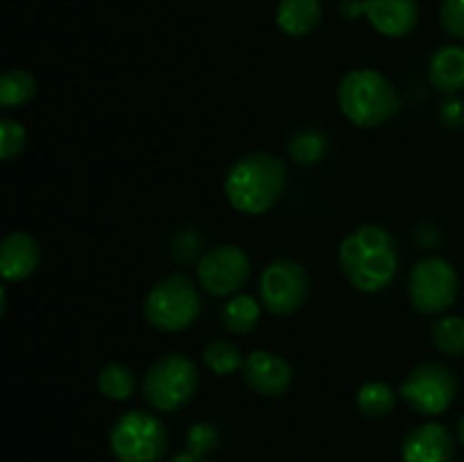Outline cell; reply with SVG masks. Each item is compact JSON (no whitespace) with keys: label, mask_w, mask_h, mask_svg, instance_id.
Returning a JSON list of instances; mask_svg holds the SVG:
<instances>
[{"label":"cell","mask_w":464,"mask_h":462,"mask_svg":"<svg viewBox=\"0 0 464 462\" xmlns=\"http://www.w3.org/2000/svg\"><path fill=\"white\" fill-rule=\"evenodd\" d=\"M340 270L358 293L374 294L388 288L399 272V247L388 229L362 225L347 234L338 249Z\"/></svg>","instance_id":"6da1fadb"},{"label":"cell","mask_w":464,"mask_h":462,"mask_svg":"<svg viewBox=\"0 0 464 462\" xmlns=\"http://www.w3.org/2000/svg\"><path fill=\"white\" fill-rule=\"evenodd\" d=\"M288 184L285 163L267 152L236 159L225 177V195L231 207L245 216H263L284 195Z\"/></svg>","instance_id":"7a4b0ae2"},{"label":"cell","mask_w":464,"mask_h":462,"mask_svg":"<svg viewBox=\"0 0 464 462\" xmlns=\"http://www.w3.org/2000/svg\"><path fill=\"white\" fill-rule=\"evenodd\" d=\"M338 107L352 125L381 127L401 109V98L385 75L374 68H353L338 84Z\"/></svg>","instance_id":"3957f363"},{"label":"cell","mask_w":464,"mask_h":462,"mask_svg":"<svg viewBox=\"0 0 464 462\" xmlns=\"http://www.w3.org/2000/svg\"><path fill=\"white\" fill-rule=\"evenodd\" d=\"M199 313H202V297H199L198 285L181 272L166 274L145 294V322L161 333L186 331L193 326Z\"/></svg>","instance_id":"277c9868"},{"label":"cell","mask_w":464,"mask_h":462,"mask_svg":"<svg viewBox=\"0 0 464 462\" xmlns=\"http://www.w3.org/2000/svg\"><path fill=\"white\" fill-rule=\"evenodd\" d=\"M198 385V365L184 353H166L150 365L143 397L157 412H177L193 401Z\"/></svg>","instance_id":"5b68a950"},{"label":"cell","mask_w":464,"mask_h":462,"mask_svg":"<svg viewBox=\"0 0 464 462\" xmlns=\"http://www.w3.org/2000/svg\"><path fill=\"white\" fill-rule=\"evenodd\" d=\"M109 447L118 462H161L168 451V428L154 412H125L109 433Z\"/></svg>","instance_id":"8992f818"},{"label":"cell","mask_w":464,"mask_h":462,"mask_svg":"<svg viewBox=\"0 0 464 462\" xmlns=\"http://www.w3.org/2000/svg\"><path fill=\"white\" fill-rule=\"evenodd\" d=\"M401 399L411 410L424 417L444 415L458 394V376L444 362H420L401 383Z\"/></svg>","instance_id":"52a82bcc"},{"label":"cell","mask_w":464,"mask_h":462,"mask_svg":"<svg viewBox=\"0 0 464 462\" xmlns=\"http://www.w3.org/2000/svg\"><path fill=\"white\" fill-rule=\"evenodd\" d=\"M311 294V276L302 263L293 258H275L267 263L258 279V297L272 315H293Z\"/></svg>","instance_id":"ba28073f"},{"label":"cell","mask_w":464,"mask_h":462,"mask_svg":"<svg viewBox=\"0 0 464 462\" xmlns=\"http://www.w3.org/2000/svg\"><path fill=\"white\" fill-rule=\"evenodd\" d=\"M458 272L447 258L429 256L412 265L408 276V297L415 311L440 315L458 299Z\"/></svg>","instance_id":"9c48e42d"},{"label":"cell","mask_w":464,"mask_h":462,"mask_svg":"<svg viewBox=\"0 0 464 462\" xmlns=\"http://www.w3.org/2000/svg\"><path fill=\"white\" fill-rule=\"evenodd\" d=\"M198 281L213 297H231L238 293L252 274V261L236 245H220L207 249L198 261Z\"/></svg>","instance_id":"30bf717a"},{"label":"cell","mask_w":464,"mask_h":462,"mask_svg":"<svg viewBox=\"0 0 464 462\" xmlns=\"http://www.w3.org/2000/svg\"><path fill=\"white\" fill-rule=\"evenodd\" d=\"M240 371H243L245 383L261 397L279 399L293 385V367H290V362L279 353L266 351V349H258V351L245 356Z\"/></svg>","instance_id":"8fae6325"},{"label":"cell","mask_w":464,"mask_h":462,"mask_svg":"<svg viewBox=\"0 0 464 462\" xmlns=\"http://www.w3.org/2000/svg\"><path fill=\"white\" fill-rule=\"evenodd\" d=\"M453 457H456V439L451 430L438 421L415 426L403 438V462H453Z\"/></svg>","instance_id":"7c38bea8"},{"label":"cell","mask_w":464,"mask_h":462,"mask_svg":"<svg viewBox=\"0 0 464 462\" xmlns=\"http://www.w3.org/2000/svg\"><path fill=\"white\" fill-rule=\"evenodd\" d=\"M370 25L388 39H403L420 23L417 0H362Z\"/></svg>","instance_id":"4fadbf2b"},{"label":"cell","mask_w":464,"mask_h":462,"mask_svg":"<svg viewBox=\"0 0 464 462\" xmlns=\"http://www.w3.org/2000/svg\"><path fill=\"white\" fill-rule=\"evenodd\" d=\"M41 261V247L27 231H12L0 245V274L5 281L21 284L30 279Z\"/></svg>","instance_id":"5bb4252c"},{"label":"cell","mask_w":464,"mask_h":462,"mask_svg":"<svg viewBox=\"0 0 464 462\" xmlns=\"http://www.w3.org/2000/svg\"><path fill=\"white\" fill-rule=\"evenodd\" d=\"M429 82L444 95H458L464 91V48L442 45L429 59Z\"/></svg>","instance_id":"9a60e30c"},{"label":"cell","mask_w":464,"mask_h":462,"mask_svg":"<svg viewBox=\"0 0 464 462\" xmlns=\"http://www.w3.org/2000/svg\"><path fill=\"white\" fill-rule=\"evenodd\" d=\"M322 0H279L275 12L276 27L285 36L302 39L317 30L322 23Z\"/></svg>","instance_id":"2e32d148"},{"label":"cell","mask_w":464,"mask_h":462,"mask_svg":"<svg viewBox=\"0 0 464 462\" xmlns=\"http://www.w3.org/2000/svg\"><path fill=\"white\" fill-rule=\"evenodd\" d=\"M220 320L229 333L247 335L256 329L258 320H261V303L249 294H234L222 306Z\"/></svg>","instance_id":"e0dca14e"},{"label":"cell","mask_w":464,"mask_h":462,"mask_svg":"<svg viewBox=\"0 0 464 462\" xmlns=\"http://www.w3.org/2000/svg\"><path fill=\"white\" fill-rule=\"evenodd\" d=\"M39 93V82L30 71L7 68L0 77V104L7 109L25 107Z\"/></svg>","instance_id":"ac0fdd59"},{"label":"cell","mask_w":464,"mask_h":462,"mask_svg":"<svg viewBox=\"0 0 464 462\" xmlns=\"http://www.w3.org/2000/svg\"><path fill=\"white\" fill-rule=\"evenodd\" d=\"M397 406V392L383 380H367L358 388L356 408L362 417L383 419Z\"/></svg>","instance_id":"d6986e66"},{"label":"cell","mask_w":464,"mask_h":462,"mask_svg":"<svg viewBox=\"0 0 464 462\" xmlns=\"http://www.w3.org/2000/svg\"><path fill=\"white\" fill-rule=\"evenodd\" d=\"M98 390L109 401H127L136 392V376L127 365L109 361L98 371Z\"/></svg>","instance_id":"ffe728a7"},{"label":"cell","mask_w":464,"mask_h":462,"mask_svg":"<svg viewBox=\"0 0 464 462\" xmlns=\"http://www.w3.org/2000/svg\"><path fill=\"white\" fill-rule=\"evenodd\" d=\"M326 149H329V139L324 131L315 130V127L297 131L288 140V157L299 166H313V163L322 161Z\"/></svg>","instance_id":"44dd1931"},{"label":"cell","mask_w":464,"mask_h":462,"mask_svg":"<svg viewBox=\"0 0 464 462\" xmlns=\"http://www.w3.org/2000/svg\"><path fill=\"white\" fill-rule=\"evenodd\" d=\"M430 342L435 349L447 356H460L464 353V317L444 315L430 326Z\"/></svg>","instance_id":"7402d4cb"},{"label":"cell","mask_w":464,"mask_h":462,"mask_svg":"<svg viewBox=\"0 0 464 462\" xmlns=\"http://www.w3.org/2000/svg\"><path fill=\"white\" fill-rule=\"evenodd\" d=\"M202 361H204V365L213 371V374L229 376V374H234L236 370H240V367H243L245 358L234 342L216 338V340H211L207 347H204Z\"/></svg>","instance_id":"603a6c76"},{"label":"cell","mask_w":464,"mask_h":462,"mask_svg":"<svg viewBox=\"0 0 464 462\" xmlns=\"http://www.w3.org/2000/svg\"><path fill=\"white\" fill-rule=\"evenodd\" d=\"M220 444V428L211 421H195L186 433V451L199 457H207Z\"/></svg>","instance_id":"cb8c5ba5"},{"label":"cell","mask_w":464,"mask_h":462,"mask_svg":"<svg viewBox=\"0 0 464 462\" xmlns=\"http://www.w3.org/2000/svg\"><path fill=\"white\" fill-rule=\"evenodd\" d=\"M199 252H202V236L193 226H179L172 234L170 240V254L177 263H193L199 261Z\"/></svg>","instance_id":"d4e9b609"},{"label":"cell","mask_w":464,"mask_h":462,"mask_svg":"<svg viewBox=\"0 0 464 462\" xmlns=\"http://www.w3.org/2000/svg\"><path fill=\"white\" fill-rule=\"evenodd\" d=\"M27 131L14 118H0V159L12 161L25 149Z\"/></svg>","instance_id":"484cf974"},{"label":"cell","mask_w":464,"mask_h":462,"mask_svg":"<svg viewBox=\"0 0 464 462\" xmlns=\"http://www.w3.org/2000/svg\"><path fill=\"white\" fill-rule=\"evenodd\" d=\"M440 23L449 36L464 41V0H442Z\"/></svg>","instance_id":"4316f807"},{"label":"cell","mask_w":464,"mask_h":462,"mask_svg":"<svg viewBox=\"0 0 464 462\" xmlns=\"http://www.w3.org/2000/svg\"><path fill=\"white\" fill-rule=\"evenodd\" d=\"M438 118L449 130L464 127V100L460 95H447L438 107Z\"/></svg>","instance_id":"83f0119b"},{"label":"cell","mask_w":464,"mask_h":462,"mask_svg":"<svg viewBox=\"0 0 464 462\" xmlns=\"http://www.w3.org/2000/svg\"><path fill=\"white\" fill-rule=\"evenodd\" d=\"M338 14L344 18V21H358L361 16H365L362 0H340Z\"/></svg>","instance_id":"f1b7e54d"},{"label":"cell","mask_w":464,"mask_h":462,"mask_svg":"<svg viewBox=\"0 0 464 462\" xmlns=\"http://www.w3.org/2000/svg\"><path fill=\"white\" fill-rule=\"evenodd\" d=\"M170 462H207V460H204V457H199V456H195V453L184 451V453H177V456L172 457Z\"/></svg>","instance_id":"f546056e"},{"label":"cell","mask_w":464,"mask_h":462,"mask_svg":"<svg viewBox=\"0 0 464 462\" xmlns=\"http://www.w3.org/2000/svg\"><path fill=\"white\" fill-rule=\"evenodd\" d=\"M456 433H458V439H460V442L464 444V415L460 417V421H458V428H456Z\"/></svg>","instance_id":"4dcf8cb0"}]
</instances>
